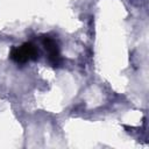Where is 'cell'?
<instances>
[{"mask_svg":"<svg viewBox=\"0 0 149 149\" xmlns=\"http://www.w3.org/2000/svg\"><path fill=\"white\" fill-rule=\"evenodd\" d=\"M37 57V50L31 43H24L20 48H13L10 51V58L17 63H24L28 59H35Z\"/></svg>","mask_w":149,"mask_h":149,"instance_id":"1","label":"cell"}]
</instances>
